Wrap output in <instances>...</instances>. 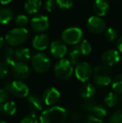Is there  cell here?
I'll list each match as a JSON object with an SVG mask.
<instances>
[{
  "label": "cell",
  "instance_id": "obj_32",
  "mask_svg": "<svg viewBox=\"0 0 122 123\" xmlns=\"http://www.w3.org/2000/svg\"><path fill=\"white\" fill-rule=\"evenodd\" d=\"M56 4L62 9H69L74 4V0H55Z\"/></svg>",
  "mask_w": 122,
  "mask_h": 123
},
{
  "label": "cell",
  "instance_id": "obj_43",
  "mask_svg": "<svg viewBox=\"0 0 122 123\" xmlns=\"http://www.w3.org/2000/svg\"><path fill=\"white\" fill-rule=\"evenodd\" d=\"M0 123H7L6 122H3V121H0Z\"/></svg>",
  "mask_w": 122,
  "mask_h": 123
},
{
  "label": "cell",
  "instance_id": "obj_2",
  "mask_svg": "<svg viewBox=\"0 0 122 123\" xmlns=\"http://www.w3.org/2000/svg\"><path fill=\"white\" fill-rule=\"evenodd\" d=\"M29 35L28 29L23 27H18L8 31L5 36V39L10 46L17 47L26 42Z\"/></svg>",
  "mask_w": 122,
  "mask_h": 123
},
{
  "label": "cell",
  "instance_id": "obj_21",
  "mask_svg": "<svg viewBox=\"0 0 122 123\" xmlns=\"http://www.w3.org/2000/svg\"><path fill=\"white\" fill-rule=\"evenodd\" d=\"M17 111V107L14 101L7 100L0 105V112L7 116H13Z\"/></svg>",
  "mask_w": 122,
  "mask_h": 123
},
{
  "label": "cell",
  "instance_id": "obj_36",
  "mask_svg": "<svg viewBox=\"0 0 122 123\" xmlns=\"http://www.w3.org/2000/svg\"><path fill=\"white\" fill-rule=\"evenodd\" d=\"M85 123H104L100 117H96L95 115H89L85 121Z\"/></svg>",
  "mask_w": 122,
  "mask_h": 123
},
{
  "label": "cell",
  "instance_id": "obj_37",
  "mask_svg": "<svg viewBox=\"0 0 122 123\" xmlns=\"http://www.w3.org/2000/svg\"><path fill=\"white\" fill-rule=\"evenodd\" d=\"M8 67L3 62H0V79H3L8 74Z\"/></svg>",
  "mask_w": 122,
  "mask_h": 123
},
{
  "label": "cell",
  "instance_id": "obj_25",
  "mask_svg": "<svg viewBox=\"0 0 122 123\" xmlns=\"http://www.w3.org/2000/svg\"><path fill=\"white\" fill-rule=\"evenodd\" d=\"M91 112L94 115H95L96 117H100V118L105 117L106 114H107V111H106L105 107L104 105L99 104L98 102H96V103L94 104V105L93 106V108L91 110Z\"/></svg>",
  "mask_w": 122,
  "mask_h": 123
},
{
  "label": "cell",
  "instance_id": "obj_38",
  "mask_svg": "<svg viewBox=\"0 0 122 123\" xmlns=\"http://www.w3.org/2000/svg\"><path fill=\"white\" fill-rule=\"evenodd\" d=\"M8 100V92L5 89L0 88V105Z\"/></svg>",
  "mask_w": 122,
  "mask_h": 123
},
{
  "label": "cell",
  "instance_id": "obj_19",
  "mask_svg": "<svg viewBox=\"0 0 122 123\" xmlns=\"http://www.w3.org/2000/svg\"><path fill=\"white\" fill-rule=\"evenodd\" d=\"M95 86L91 83H86V84L83 85L80 90V94L84 99L88 100V99H91L95 94Z\"/></svg>",
  "mask_w": 122,
  "mask_h": 123
},
{
  "label": "cell",
  "instance_id": "obj_6",
  "mask_svg": "<svg viewBox=\"0 0 122 123\" xmlns=\"http://www.w3.org/2000/svg\"><path fill=\"white\" fill-rule=\"evenodd\" d=\"M83 37V31L77 27H71L64 29L62 32V41L70 45H76Z\"/></svg>",
  "mask_w": 122,
  "mask_h": 123
},
{
  "label": "cell",
  "instance_id": "obj_9",
  "mask_svg": "<svg viewBox=\"0 0 122 123\" xmlns=\"http://www.w3.org/2000/svg\"><path fill=\"white\" fill-rule=\"evenodd\" d=\"M31 28L37 33H43L46 31L49 27V20L47 16L44 15H36L30 20Z\"/></svg>",
  "mask_w": 122,
  "mask_h": 123
},
{
  "label": "cell",
  "instance_id": "obj_16",
  "mask_svg": "<svg viewBox=\"0 0 122 123\" xmlns=\"http://www.w3.org/2000/svg\"><path fill=\"white\" fill-rule=\"evenodd\" d=\"M109 8V3L106 0H95L93 3V11L99 17L105 16L107 13Z\"/></svg>",
  "mask_w": 122,
  "mask_h": 123
},
{
  "label": "cell",
  "instance_id": "obj_29",
  "mask_svg": "<svg viewBox=\"0 0 122 123\" xmlns=\"http://www.w3.org/2000/svg\"><path fill=\"white\" fill-rule=\"evenodd\" d=\"M118 36V33L116 29H114L113 28H108L105 32V37L110 42H112L116 39Z\"/></svg>",
  "mask_w": 122,
  "mask_h": 123
},
{
  "label": "cell",
  "instance_id": "obj_26",
  "mask_svg": "<svg viewBox=\"0 0 122 123\" xmlns=\"http://www.w3.org/2000/svg\"><path fill=\"white\" fill-rule=\"evenodd\" d=\"M112 89L116 94H122V74H118L113 79Z\"/></svg>",
  "mask_w": 122,
  "mask_h": 123
},
{
  "label": "cell",
  "instance_id": "obj_18",
  "mask_svg": "<svg viewBox=\"0 0 122 123\" xmlns=\"http://www.w3.org/2000/svg\"><path fill=\"white\" fill-rule=\"evenodd\" d=\"M16 58H15V50L10 47H7L6 49H3V62L8 67H12L13 64L16 62Z\"/></svg>",
  "mask_w": 122,
  "mask_h": 123
},
{
  "label": "cell",
  "instance_id": "obj_40",
  "mask_svg": "<svg viewBox=\"0 0 122 123\" xmlns=\"http://www.w3.org/2000/svg\"><path fill=\"white\" fill-rule=\"evenodd\" d=\"M10 86H11V81H6L4 83V89L6 90L8 92H10Z\"/></svg>",
  "mask_w": 122,
  "mask_h": 123
},
{
  "label": "cell",
  "instance_id": "obj_30",
  "mask_svg": "<svg viewBox=\"0 0 122 123\" xmlns=\"http://www.w3.org/2000/svg\"><path fill=\"white\" fill-rule=\"evenodd\" d=\"M14 22L16 24V25H18V27H24L28 25L29 23V18L26 15L23 14H18L15 17Z\"/></svg>",
  "mask_w": 122,
  "mask_h": 123
},
{
  "label": "cell",
  "instance_id": "obj_35",
  "mask_svg": "<svg viewBox=\"0 0 122 123\" xmlns=\"http://www.w3.org/2000/svg\"><path fill=\"white\" fill-rule=\"evenodd\" d=\"M56 5H57L56 1H54V0H46L44 3V8L48 12L50 13V12L54 11Z\"/></svg>",
  "mask_w": 122,
  "mask_h": 123
},
{
  "label": "cell",
  "instance_id": "obj_13",
  "mask_svg": "<svg viewBox=\"0 0 122 123\" xmlns=\"http://www.w3.org/2000/svg\"><path fill=\"white\" fill-rule=\"evenodd\" d=\"M49 50L54 58L63 59L67 54V46L64 41L54 40L50 44Z\"/></svg>",
  "mask_w": 122,
  "mask_h": 123
},
{
  "label": "cell",
  "instance_id": "obj_20",
  "mask_svg": "<svg viewBox=\"0 0 122 123\" xmlns=\"http://www.w3.org/2000/svg\"><path fill=\"white\" fill-rule=\"evenodd\" d=\"M41 5V0H26L24 3V9L29 14H34L39 12Z\"/></svg>",
  "mask_w": 122,
  "mask_h": 123
},
{
  "label": "cell",
  "instance_id": "obj_5",
  "mask_svg": "<svg viewBox=\"0 0 122 123\" xmlns=\"http://www.w3.org/2000/svg\"><path fill=\"white\" fill-rule=\"evenodd\" d=\"M31 65L34 71L43 74L47 72L51 66V60L46 54L37 53L31 59Z\"/></svg>",
  "mask_w": 122,
  "mask_h": 123
},
{
  "label": "cell",
  "instance_id": "obj_8",
  "mask_svg": "<svg viewBox=\"0 0 122 123\" xmlns=\"http://www.w3.org/2000/svg\"><path fill=\"white\" fill-rule=\"evenodd\" d=\"M12 74L16 79L24 80L29 76L30 68L24 61H16L11 67Z\"/></svg>",
  "mask_w": 122,
  "mask_h": 123
},
{
  "label": "cell",
  "instance_id": "obj_4",
  "mask_svg": "<svg viewBox=\"0 0 122 123\" xmlns=\"http://www.w3.org/2000/svg\"><path fill=\"white\" fill-rule=\"evenodd\" d=\"M54 74L58 79L61 80H67L71 78L74 73V67L71 61L67 59H60L56 63L54 69Z\"/></svg>",
  "mask_w": 122,
  "mask_h": 123
},
{
  "label": "cell",
  "instance_id": "obj_11",
  "mask_svg": "<svg viewBox=\"0 0 122 123\" xmlns=\"http://www.w3.org/2000/svg\"><path fill=\"white\" fill-rule=\"evenodd\" d=\"M60 97V93L56 88L50 87L48 88L47 90L44 91L42 95V100L44 101V105H53L58 102Z\"/></svg>",
  "mask_w": 122,
  "mask_h": 123
},
{
  "label": "cell",
  "instance_id": "obj_1",
  "mask_svg": "<svg viewBox=\"0 0 122 123\" xmlns=\"http://www.w3.org/2000/svg\"><path fill=\"white\" fill-rule=\"evenodd\" d=\"M66 121V110L58 105H54L42 111L39 117L40 123H65Z\"/></svg>",
  "mask_w": 122,
  "mask_h": 123
},
{
  "label": "cell",
  "instance_id": "obj_39",
  "mask_svg": "<svg viewBox=\"0 0 122 123\" xmlns=\"http://www.w3.org/2000/svg\"><path fill=\"white\" fill-rule=\"evenodd\" d=\"M116 47H117V49L122 53V36L118 39L117 44H116Z\"/></svg>",
  "mask_w": 122,
  "mask_h": 123
},
{
  "label": "cell",
  "instance_id": "obj_22",
  "mask_svg": "<svg viewBox=\"0 0 122 123\" xmlns=\"http://www.w3.org/2000/svg\"><path fill=\"white\" fill-rule=\"evenodd\" d=\"M15 58L18 61H26L31 58V51L26 47H20L15 50Z\"/></svg>",
  "mask_w": 122,
  "mask_h": 123
},
{
  "label": "cell",
  "instance_id": "obj_7",
  "mask_svg": "<svg viewBox=\"0 0 122 123\" xmlns=\"http://www.w3.org/2000/svg\"><path fill=\"white\" fill-rule=\"evenodd\" d=\"M75 74L80 81L86 82L93 75V69L91 65L87 62H80L76 65Z\"/></svg>",
  "mask_w": 122,
  "mask_h": 123
},
{
  "label": "cell",
  "instance_id": "obj_41",
  "mask_svg": "<svg viewBox=\"0 0 122 123\" xmlns=\"http://www.w3.org/2000/svg\"><path fill=\"white\" fill-rule=\"evenodd\" d=\"M12 0H0V3L3 5H6V4H8L9 3H11Z\"/></svg>",
  "mask_w": 122,
  "mask_h": 123
},
{
  "label": "cell",
  "instance_id": "obj_27",
  "mask_svg": "<svg viewBox=\"0 0 122 123\" xmlns=\"http://www.w3.org/2000/svg\"><path fill=\"white\" fill-rule=\"evenodd\" d=\"M118 101V96L116 92H110L105 97V104L108 107H113Z\"/></svg>",
  "mask_w": 122,
  "mask_h": 123
},
{
  "label": "cell",
  "instance_id": "obj_14",
  "mask_svg": "<svg viewBox=\"0 0 122 123\" xmlns=\"http://www.w3.org/2000/svg\"><path fill=\"white\" fill-rule=\"evenodd\" d=\"M121 60V56L117 50L116 49H108L103 53L101 56V60L103 64L107 66H114L119 63Z\"/></svg>",
  "mask_w": 122,
  "mask_h": 123
},
{
  "label": "cell",
  "instance_id": "obj_34",
  "mask_svg": "<svg viewBox=\"0 0 122 123\" xmlns=\"http://www.w3.org/2000/svg\"><path fill=\"white\" fill-rule=\"evenodd\" d=\"M95 103H96L95 100H91V99H88V100H86V101L84 102L82 106H83V109L85 111H87L91 112V110H92L93 106H94Z\"/></svg>",
  "mask_w": 122,
  "mask_h": 123
},
{
  "label": "cell",
  "instance_id": "obj_3",
  "mask_svg": "<svg viewBox=\"0 0 122 123\" xmlns=\"http://www.w3.org/2000/svg\"><path fill=\"white\" fill-rule=\"evenodd\" d=\"M94 82L99 86H107L112 80V74L109 66L105 65H97L93 70Z\"/></svg>",
  "mask_w": 122,
  "mask_h": 123
},
{
  "label": "cell",
  "instance_id": "obj_42",
  "mask_svg": "<svg viewBox=\"0 0 122 123\" xmlns=\"http://www.w3.org/2000/svg\"><path fill=\"white\" fill-rule=\"evenodd\" d=\"M3 44H4V39H3V37H1V36H0V49L3 47Z\"/></svg>",
  "mask_w": 122,
  "mask_h": 123
},
{
  "label": "cell",
  "instance_id": "obj_17",
  "mask_svg": "<svg viewBox=\"0 0 122 123\" xmlns=\"http://www.w3.org/2000/svg\"><path fill=\"white\" fill-rule=\"evenodd\" d=\"M27 100H28V103L29 105V107L32 110V111L37 112L41 111L44 107V101L43 100L39 97L37 95H30V96H27Z\"/></svg>",
  "mask_w": 122,
  "mask_h": 123
},
{
  "label": "cell",
  "instance_id": "obj_28",
  "mask_svg": "<svg viewBox=\"0 0 122 123\" xmlns=\"http://www.w3.org/2000/svg\"><path fill=\"white\" fill-rule=\"evenodd\" d=\"M80 49L81 51V54L83 55H88L91 53L92 51V46L90 43L86 39H84L80 42Z\"/></svg>",
  "mask_w": 122,
  "mask_h": 123
},
{
  "label": "cell",
  "instance_id": "obj_15",
  "mask_svg": "<svg viewBox=\"0 0 122 123\" xmlns=\"http://www.w3.org/2000/svg\"><path fill=\"white\" fill-rule=\"evenodd\" d=\"M49 44V38L47 34H39L34 36L32 41V45L36 50L39 51H43L45 50L48 48Z\"/></svg>",
  "mask_w": 122,
  "mask_h": 123
},
{
  "label": "cell",
  "instance_id": "obj_24",
  "mask_svg": "<svg viewBox=\"0 0 122 123\" xmlns=\"http://www.w3.org/2000/svg\"><path fill=\"white\" fill-rule=\"evenodd\" d=\"M81 51L80 49V45H75L71 48L70 51V59L73 65H77L80 63V56H81Z\"/></svg>",
  "mask_w": 122,
  "mask_h": 123
},
{
  "label": "cell",
  "instance_id": "obj_23",
  "mask_svg": "<svg viewBox=\"0 0 122 123\" xmlns=\"http://www.w3.org/2000/svg\"><path fill=\"white\" fill-rule=\"evenodd\" d=\"M13 18V13L8 8H0V24L1 25H7Z\"/></svg>",
  "mask_w": 122,
  "mask_h": 123
},
{
  "label": "cell",
  "instance_id": "obj_10",
  "mask_svg": "<svg viewBox=\"0 0 122 123\" xmlns=\"http://www.w3.org/2000/svg\"><path fill=\"white\" fill-rule=\"evenodd\" d=\"M10 93L14 96L18 98H24L29 96V89L28 86L20 80L11 81V86H10Z\"/></svg>",
  "mask_w": 122,
  "mask_h": 123
},
{
  "label": "cell",
  "instance_id": "obj_31",
  "mask_svg": "<svg viewBox=\"0 0 122 123\" xmlns=\"http://www.w3.org/2000/svg\"><path fill=\"white\" fill-rule=\"evenodd\" d=\"M109 123H122V110L115 111L110 117Z\"/></svg>",
  "mask_w": 122,
  "mask_h": 123
},
{
  "label": "cell",
  "instance_id": "obj_12",
  "mask_svg": "<svg viewBox=\"0 0 122 123\" xmlns=\"http://www.w3.org/2000/svg\"><path fill=\"white\" fill-rule=\"evenodd\" d=\"M88 28L94 34H101L105 30V23L99 16H91L87 21Z\"/></svg>",
  "mask_w": 122,
  "mask_h": 123
},
{
  "label": "cell",
  "instance_id": "obj_33",
  "mask_svg": "<svg viewBox=\"0 0 122 123\" xmlns=\"http://www.w3.org/2000/svg\"><path fill=\"white\" fill-rule=\"evenodd\" d=\"M20 123H38V120L35 116V112L32 111L29 115L24 117L21 120Z\"/></svg>",
  "mask_w": 122,
  "mask_h": 123
}]
</instances>
